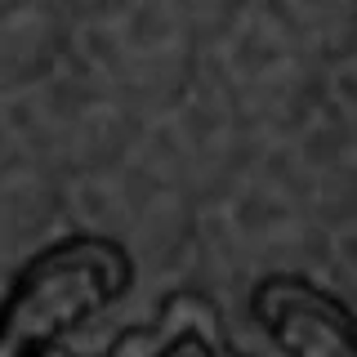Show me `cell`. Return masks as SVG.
<instances>
[{"label":"cell","instance_id":"cell-1","mask_svg":"<svg viewBox=\"0 0 357 357\" xmlns=\"http://www.w3.org/2000/svg\"><path fill=\"white\" fill-rule=\"evenodd\" d=\"M107 259H112V245H94V250L59 245L54 255H45L31 268V282L18 295L9 344H18L22 335L45 340L54 326H67L72 317H81L94 304H103L112 290H116L112 282H126V277H107Z\"/></svg>","mask_w":357,"mask_h":357},{"label":"cell","instance_id":"cell-2","mask_svg":"<svg viewBox=\"0 0 357 357\" xmlns=\"http://www.w3.org/2000/svg\"><path fill=\"white\" fill-rule=\"evenodd\" d=\"M255 312L264 317V326L273 331L277 344L286 349H304V353H344L349 349V317L340 304H331L326 295L308 290L295 277H273L259 286L255 295Z\"/></svg>","mask_w":357,"mask_h":357}]
</instances>
